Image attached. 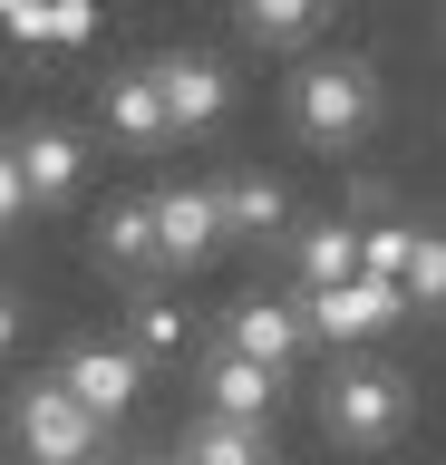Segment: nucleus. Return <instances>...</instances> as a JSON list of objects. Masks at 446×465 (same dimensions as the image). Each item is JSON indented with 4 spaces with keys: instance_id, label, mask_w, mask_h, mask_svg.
Returning <instances> with one entry per match:
<instances>
[{
    "instance_id": "nucleus-1",
    "label": "nucleus",
    "mask_w": 446,
    "mask_h": 465,
    "mask_svg": "<svg viewBox=\"0 0 446 465\" xmlns=\"http://www.w3.org/2000/svg\"><path fill=\"white\" fill-rule=\"evenodd\" d=\"M369 116H379V68H369V58H311L292 78V126L311 145L369 136Z\"/></svg>"
},
{
    "instance_id": "nucleus-2",
    "label": "nucleus",
    "mask_w": 446,
    "mask_h": 465,
    "mask_svg": "<svg viewBox=\"0 0 446 465\" xmlns=\"http://www.w3.org/2000/svg\"><path fill=\"white\" fill-rule=\"evenodd\" d=\"M321 427L340 446H388V436L408 427V378L388 369V359H340L321 378Z\"/></svg>"
},
{
    "instance_id": "nucleus-3",
    "label": "nucleus",
    "mask_w": 446,
    "mask_h": 465,
    "mask_svg": "<svg viewBox=\"0 0 446 465\" xmlns=\"http://www.w3.org/2000/svg\"><path fill=\"white\" fill-rule=\"evenodd\" d=\"M10 436H20V456H30V465H97V456H107V417H88V407L68 398L59 369L20 388V407H10Z\"/></svg>"
},
{
    "instance_id": "nucleus-4",
    "label": "nucleus",
    "mask_w": 446,
    "mask_h": 465,
    "mask_svg": "<svg viewBox=\"0 0 446 465\" xmlns=\"http://www.w3.org/2000/svg\"><path fill=\"white\" fill-rule=\"evenodd\" d=\"M59 388L88 407V417H107V427H117L126 407H136V388H146V359H136L126 340H78V349L59 359Z\"/></svg>"
},
{
    "instance_id": "nucleus-5",
    "label": "nucleus",
    "mask_w": 446,
    "mask_h": 465,
    "mask_svg": "<svg viewBox=\"0 0 446 465\" xmlns=\"http://www.w3.org/2000/svg\"><path fill=\"white\" fill-rule=\"evenodd\" d=\"M408 311V291H388V282H340V291H301V320H311V340H330V349H359V340H379L388 320Z\"/></svg>"
},
{
    "instance_id": "nucleus-6",
    "label": "nucleus",
    "mask_w": 446,
    "mask_h": 465,
    "mask_svg": "<svg viewBox=\"0 0 446 465\" xmlns=\"http://www.w3.org/2000/svg\"><path fill=\"white\" fill-rule=\"evenodd\" d=\"M301 340H311V320H301V301H272V291H243L233 311H223V349H243V359H263V369H292Z\"/></svg>"
},
{
    "instance_id": "nucleus-7",
    "label": "nucleus",
    "mask_w": 446,
    "mask_h": 465,
    "mask_svg": "<svg viewBox=\"0 0 446 465\" xmlns=\"http://www.w3.org/2000/svg\"><path fill=\"white\" fill-rule=\"evenodd\" d=\"M282 407V369L243 359V349H204V417H243V427H272Z\"/></svg>"
},
{
    "instance_id": "nucleus-8",
    "label": "nucleus",
    "mask_w": 446,
    "mask_h": 465,
    "mask_svg": "<svg viewBox=\"0 0 446 465\" xmlns=\"http://www.w3.org/2000/svg\"><path fill=\"white\" fill-rule=\"evenodd\" d=\"M155 87H165V116H175V136H184V126H213V116H223V97H233L223 58H204V49L155 58Z\"/></svg>"
},
{
    "instance_id": "nucleus-9",
    "label": "nucleus",
    "mask_w": 446,
    "mask_h": 465,
    "mask_svg": "<svg viewBox=\"0 0 446 465\" xmlns=\"http://www.w3.org/2000/svg\"><path fill=\"white\" fill-rule=\"evenodd\" d=\"M213 232H223V194H213V184H165V194H155V242H165V262H204Z\"/></svg>"
},
{
    "instance_id": "nucleus-10",
    "label": "nucleus",
    "mask_w": 446,
    "mask_h": 465,
    "mask_svg": "<svg viewBox=\"0 0 446 465\" xmlns=\"http://www.w3.org/2000/svg\"><path fill=\"white\" fill-rule=\"evenodd\" d=\"M10 155H20V184H30V203L78 194V165H88V145L68 136V126H20V136H10Z\"/></svg>"
},
{
    "instance_id": "nucleus-11",
    "label": "nucleus",
    "mask_w": 446,
    "mask_h": 465,
    "mask_svg": "<svg viewBox=\"0 0 446 465\" xmlns=\"http://www.w3.org/2000/svg\"><path fill=\"white\" fill-rule=\"evenodd\" d=\"M292 272H301V291H340V282H359V223H340V213L301 223V232H292Z\"/></svg>"
},
{
    "instance_id": "nucleus-12",
    "label": "nucleus",
    "mask_w": 446,
    "mask_h": 465,
    "mask_svg": "<svg viewBox=\"0 0 446 465\" xmlns=\"http://www.w3.org/2000/svg\"><path fill=\"white\" fill-rule=\"evenodd\" d=\"M107 126H117L126 145H165V136H175V116H165V87H155V68H126V78H107Z\"/></svg>"
},
{
    "instance_id": "nucleus-13",
    "label": "nucleus",
    "mask_w": 446,
    "mask_h": 465,
    "mask_svg": "<svg viewBox=\"0 0 446 465\" xmlns=\"http://www.w3.org/2000/svg\"><path fill=\"white\" fill-rule=\"evenodd\" d=\"M175 465H272V427H243V417H194L175 446Z\"/></svg>"
},
{
    "instance_id": "nucleus-14",
    "label": "nucleus",
    "mask_w": 446,
    "mask_h": 465,
    "mask_svg": "<svg viewBox=\"0 0 446 465\" xmlns=\"http://www.w3.org/2000/svg\"><path fill=\"white\" fill-rule=\"evenodd\" d=\"M97 252L117 262V272H146V262H165V242H155V194H126L97 213Z\"/></svg>"
},
{
    "instance_id": "nucleus-15",
    "label": "nucleus",
    "mask_w": 446,
    "mask_h": 465,
    "mask_svg": "<svg viewBox=\"0 0 446 465\" xmlns=\"http://www.w3.org/2000/svg\"><path fill=\"white\" fill-rule=\"evenodd\" d=\"M213 194H223V232H282V213H292V194L272 174H223Z\"/></svg>"
},
{
    "instance_id": "nucleus-16",
    "label": "nucleus",
    "mask_w": 446,
    "mask_h": 465,
    "mask_svg": "<svg viewBox=\"0 0 446 465\" xmlns=\"http://www.w3.org/2000/svg\"><path fill=\"white\" fill-rule=\"evenodd\" d=\"M417 232H427V223H359V272H369V282H388V291H408Z\"/></svg>"
},
{
    "instance_id": "nucleus-17",
    "label": "nucleus",
    "mask_w": 446,
    "mask_h": 465,
    "mask_svg": "<svg viewBox=\"0 0 446 465\" xmlns=\"http://www.w3.org/2000/svg\"><path fill=\"white\" fill-rule=\"evenodd\" d=\"M0 29H20V39H59V49H68V39H88V29H97V0H20Z\"/></svg>"
},
{
    "instance_id": "nucleus-18",
    "label": "nucleus",
    "mask_w": 446,
    "mask_h": 465,
    "mask_svg": "<svg viewBox=\"0 0 446 465\" xmlns=\"http://www.w3.org/2000/svg\"><path fill=\"white\" fill-rule=\"evenodd\" d=\"M321 20H330V0H243V29H253V39H272V49L311 39Z\"/></svg>"
},
{
    "instance_id": "nucleus-19",
    "label": "nucleus",
    "mask_w": 446,
    "mask_h": 465,
    "mask_svg": "<svg viewBox=\"0 0 446 465\" xmlns=\"http://www.w3.org/2000/svg\"><path fill=\"white\" fill-rule=\"evenodd\" d=\"M126 349H136V359H175L184 349V311L165 301V291H146V301L126 311Z\"/></svg>"
},
{
    "instance_id": "nucleus-20",
    "label": "nucleus",
    "mask_w": 446,
    "mask_h": 465,
    "mask_svg": "<svg viewBox=\"0 0 446 465\" xmlns=\"http://www.w3.org/2000/svg\"><path fill=\"white\" fill-rule=\"evenodd\" d=\"M417 301H437L446 311V232H417V262H408V311Z\"/></svg>"
},
{
    "instance_id": "nucleus-21",
    "label": "nucleus",
    "mask_w": 446,
    "mask_h": 465,
    "mask_svg": "<svg viewBox=\"0 0 446 465\" xmlns=\"http://www.w3.org/2000/svg\"><path fill=\"white\" fill-rule=\"evenodd\" d=\"M20 213H30V184H20V155L0 145V223H20Z\"/></svg>"
},
{
    "instance_id": "nucleus-22",
    "label": "nucleus",
    "mask_w": 446,
    "mask_h": 465,
    "mask_svg": "<svg viewBox=\"0 0 446 465\" xmlns=\"http://www.w3.org/2000/svg\"><path fill=\"white\" fill-rule=\"evenodd\" d=\"M10 330H20V301H10V291H0V349H10Z\"/></svg>"
}]
</instances>
